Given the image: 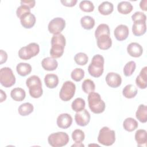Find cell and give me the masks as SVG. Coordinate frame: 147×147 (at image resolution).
<instances>
[{
  "mask_svg": "<svg viewBox=\"0 0 147 147\" xmlns=\"http://www.w3.org/2000/svg\"><path fill=\"white\" fill-rule=\"evenodd\" d=\"M65 38L62 34L53 35L51 38L50 55L54 59L60 57L64 52L65 45Z\"/></svg>",
  "mask_w": 147,
  "mask_h": 147,
  "instance_id": "obj_1",
  "label": "cell"
},
{
  "mask_svg": "<svg viewBox=\"0 0 147 147\" xmlns=\"http://www.w3.org/2000/svg\"><path fill=\"white\" fill-rule=\"evenodd\" d=\"M26 86L29 88L30 95L34 98H38L42 95V83L40 78L37 75H32L26 80Z\"/></svg>",
  "mask_w": 147,
  "mask_h": 147,
  "instance_id": "obj_2",
  "label": "cell"
},
{
  "mask_svg": "<svg viewBox=\"0 0 147 147\" xmlns=\"http://www.w3.org/2000/svg\"><path fill=\"white\" fill-rule=\"evenodd\" d=\"M88 103L89 108L95 114H100L105 109V103L101 99L99 94L95 92L89 93L88 96Z\"/></svg>",
  "mask_w": 147,
  "mask_h": 147,
  "instance_id": "obj_3",
  "label": "cell"
},
{
  "mask_svg": "<svg viewBox=\"0 0 147 147\" xmlns=\"http://www.w3.org/2000/svg\"><path fill=\"white\" fill-rule=\"evenodd\" d=\"M104 61V58L102 55L99 54L94 55L88 67L90 75L95 78L100 77L103 72Z\"/></svg>",
  "mask_w": 147,
  "mask_h": 147,
  "instance_id": "obj_4",
  "label": "cell"
},
{
  "mask_svg": "<svg viewBox=\"0 0 147 147\" xmlns=\"http://www.w3.org/2000/svg\"><path fill=\"white\" fill-rule=\"evenodd\" d=\"M115 141V134L114 130H111L107 126L103 127L99 131L98 137V141L105 145L110 146Z\"/></svg>",
  "mask_w": 147,
  "mask_h": 147,
  "instance_id": "obj_5",
  "label": "cell"
},
{
  "mask_svg": "<svg viewBox=\"0 0 147 147\" xmlns=\"http://www.w3.org/2000/svg\"><path fill=\"white\" fill-rule=\"evenodd\" d=\"M68 135L63 131H59L50 134L48 138L49 144L53 147H61L69 142Z\"/></svg>",
  "mask_w": 147,
  "mask_h": 147,
  "instance_id": "obj_6",
  "label": "cell"
},
{
  "mask_svg": "<svg viewBox=\"0 0 147 147\" xmlns=\"http://www.w3.org/2000/svg\"><path fill=\"white\" fill-rule=\"evenodd\" d=\"M39 52V45L36 42H31L28 45L20 48L18 51V56L21 59L29 60L36 56Z\"/></svg>",
  "mask_w": 147,
  "mask_h": 147,
  "instance_id": "obj_7",
  "label": "cell"
},
{
  "mask_svg": "<svg viewBox=\"0 0 147 147\" xmlns=\"http://www.w3.org/2000/svg\"><path fill=\"white\" fill-rule=\"evenodd\" d=\"M0 82L5 87H10L16 83V78L11 69L3 67L0 70Z\"/></svg>",
  "mask_w": 147,
  "mask_h": 147,
  "instance_id": "obj_8",
  "label": "cell"
},
{
  "mask_svg": "<svg viewBox=\"0 0 147 147\" xmlns=\"http://www.w3.org/2000/svg\"><path fill=\"white\" fill-rule=\"evenodd\" d=\"M75 90V84L71 81H66L63 83L60 89L59 96L62 100L68 101L74 96Z\"/></svg>",
  "mask_w": 147,
  "mask_h": 147,
  "instance_id": "obj_9",
  "label": "cell"
},
{
  "mask_svg": "<svg viewBox=\"0 0 147 147\" xmlns=\"http://www.w3.org/2000/svg\"><path fill=\"white\" fill-rule=\"evenodd\" d=\"M65 26V20L61 17H56L49 22L48 29L51 33L56 35L60 34V32H62Z\"/></svg>",
  "mask_w": 147,
  "mask_h": 147,
  "instance_id": "obj_10",
  "label": "cell"
},
{
  "mask_svg": "<svg viewBox=\"0 0 147 147\" xmlns=\"http://www.w3.org/2000/svg\"><path fill=\"white\" fill-rule=\"evenodd\" d=\"M90 118L91 117L89 112L86 109L76 112L75 115V122L80 126H85L88 124L90 121Z\"/></svg>",
  "mask_w": 147,
  "mask_h": 147,
  "instance_id": "obj_11",
  "label": "cell"
},
{
  "mask_svg": "<svg viewBox=\"0 0 147 147\" xmlns=\"http://www.w3.org/2000/svg\"><path fill=\"white\" fill-rule=\"evenodd\" d=\"M106 82L110 87L117 88L121 84V76L117 73L109 72L106 76Z\"/></svg>",
  "mask_w": 147,
  "mask_h": 147,
  "instance_id": "obj_12",
  "label": "cell"
},
{
  "mask_svg": "<svg viewBox=\"0 0 147 147\" xmlns=\"http://www.w3.org/2000/svg\"><path fill=\"white\" fill-rule=\"evenodd\" d=\"M20 22L22 26L26 29L32 28L36 23V17L31 12H28L20 17Z\"/></svg>",
  "mask_w": 147,
  "mask_h": 147,
  "instance_id": "obj_13",
  "label": "cell"
},
{
  "mask_svg": "<svg viewBox=\"0 0 147 147\" xmlns=\"http://www.w3.org/2000/svg\"><path fill=\"white\" fill-rule=\"evenodd\" d=\"M96 38L97 45L99 49L102 50H106L111 47L112 40L110 34H101Z\"/></svg>",
  "mask_w": 147,
  "mask_h": 147,
  "instance_id": "obj_14",
  "label": "cell"
},
{
  "mask_svg": "<svg viewBox=\"0 0 147 147\" xmlns=\"http://www.w3.org/2000/svg\"><path fill=\"white\" fill-rule=\"evenodd\" d=\"M129 33V28L123 24L118 25L114 31V34L116 39L118 41H123L126 40Z\"/></svg>",
  "mask_w": 147,
  "mask_h": 147,
  "instance_id": "obj_15",
  "label": "cell"
},
{
  "mask_svg": "<svg viewBox=\"0 0 147 147\" xmlns=\"http://www.w3.org/2000/svg\"><path fill=\"white\" fill-rule=\"evenodd\" d=\"M56 122L60 128L67 129L72 123V118L69 114L63 113L57 117Z\"/></svg>",
  "mask_w": 147,
  "mask_h": 147,
  "instance_id": "obj_16",
  "label": "cell"
},
{
  "mask_svg": "<svg viewBox=\"0 0 147 147\" xmlns=\"http://www.w3.org/2000/svg\"><path fill=\"white\" fill-rule=\"evenodd\" d=\"M127 51L129 55L134 57H140L143 52L142 46L137 42H131L127 47Z\"/></svg>",
  "mask_w": 147,
  "mask_h": 147,
  "instance_id": "obj_17",
  "label": "cell"
},
{
  "mask_svg": "<svg viewBox=\"0 0 147 147\" xmlns=\"http://www.w3.org/2000/svg\"><path fill=\"white\" fill-rule=\"evenodd\" d=\"M137 86L141 89H145L147 86V67H144L141 70L140 74L136 79Z\"/></svg>",
  "mask_w": 147,
  "mask_h": 147,
  "instance_id": "obj_18",
  "label": "cell"
},
{
  "mask_svg": "<svg viewBox=\"0 0 147 147\" xmlns=\"http://www.w3.org/2000/svg\"><path fill=\"white\" fill-rule=\"evenodd\" d=\"M146 30V21H138L134 22V24L132 26V32L134 36H142L145 33Z\"/></svg>",
  "mask_w": 147,
  "mask_h": 147,
  "instance_id": "obj_19",
  "label": "cell"
},
{
  "mask_svg": "<svg viewBox=\"0 0 147 147\" xmlns=\"http://www.w3.org/2000/svg\"><path fill=\"white\" fill-rule=\"evenodd\" d=\"M41 65L42 68L47 71H54L57 68L58 63L55 59L52 57H47L42 59Z\"/></svg>",
  "mask_w": 147,
  "mask_h": 147,
  "instance_id": "obj_20",
  "label": "cell"
},
{
  "mask_svg": "<svg viewBox=\"0 0 147 147\" xmlns=\"http://www.w3.org/2000/svg\"><path fill=\"white\" fill-rule=\"evenodd\" d=\"M135 140L138 146H146L147 142V132L144 129H139L135 133Z\"/></svg>",
  "mask_w": 147,
  "mask_h": 147,
  "instance_id": "obj_21",
  "label": "cell"
},
{
  "mask_svg": "<svg viewBox=\"0 0 147 147\" xmlns=\"http://www.w3.org/2000/svg\"><path fill=\"white\" fill-rule=\"evenodd\" d=\"M44 82L46 86L49 88H54L58 85V76L54 74H47L45 76Z\"/></svg>",
  "mask_w": 147,
  "mask_h": 147,
  "instance_id": "obj_22",
  "label": "cell"
},
{
  "mask_svg": "<svg viewBox=\"0 0 147 147\" xmlns=\"http://www.w3.org/2000/svg\"><path fill=\"white\" fill-rule=\"evenodd\" d=\"M114 9L113 4L109 1H104L98 6V11L102 15H109L111 14Z\"/></svg>",
  "mask_w": 147,
  "mask_h": 147,
  "instance_id": "obj_23",
  "label": "cell"
},
{
  "mask_svg": "<svg viewBox=\"0 0 147 147\" xmlns=\"http://www.w3.org/2000/svg\"><path fill=\"white\" fill-rule=\"evenodd\" d=\"M136 118L142 123L147 121V107L146 105L141 104L138 106L136 113Z\"/></svg>",
  "mask_w": 147,
  "mask_h": 147,
  "instance_id": "obj_24",
  "label": "cell"
},
{
  "mask_svg": "<svg viewBox=\"0 0 147 147\" xmlns=\"http://www.w3.org/2000/svg\"><path fill=\"white\" fill-rule=\"evenodd\" d=\"M16 70L20 76H25L31 72L32 67L28 63H20L16 67Z\"/></svg>",
  "mask_w": 147,
  "mask_h": 147,
  "instance_id": "obj_25",
  "label": "cell"
},
{
  "mask_svg": "<svg viewBox=\"0 0 147 147\" xmlns=\"http://www.w3.org/2000/svg\"><path fill=\"white\" fill-rule=\"evenodd\" d=\"M10 96L13 100L18 102H21L25 99L26 93L24 89L17 87L13 88L11 91Z\"/></svg>",
  "mask_w": 147,
  "mask_h": 147,
  "instance_id": "obj_26",
  "label": "cell"
},
{
  "mask_svg": "<svg viewBox=\"0 0 147 147\" xmlns=\"http://www.w3.org/2000/svg\"><path fill=\"white\" fill-rule=\"evenodd\" d=\"M137 94V88L133 84H127L126 85L122 90L123 95L128 99L133 98L136 96Z\"/></svg>",
  "mask_w": 147,
  "mask_h": 147,
  "instance_id": "obj_27",
  "label": "cell"
},
{
  "mask_svg": "<svg viewBox=\"0 0 147 147\" xmlns=\"http://www.w3.org/2000/svg\"><path fill=\"white\" fill-rule=\"evenodd\" d=\"M138 123L137 121L131 117L126 118L123 122V128L127 131H133L138 127Z\"/></svg>",
  "mask_w": 147,
  "mask_h": 147,
  "instance_id": "obj_28",
  "label": "cell"
},
{
  "mask_svg": "<svg viewBox=\"0 0 147 147\" xmlns=\"http://www.w3.org/2000/svg\"><path fill=\"white\" fill-rule=\"evenodd\" d=\"M133 9L132 5L128 1H121L117 6L118 12L123 14H127L130 13Z\"/></svg>",
  "mask_w": 147,
  "mask_h": 147,
  "instance_id": "obj_29",
  "label": "cell"
},
{
  "mask_svg": "<svg viewBox=\"0 0 147 147\" xmlns=\"http://www.w3.org/2000/svg\"><path fill=\"white\" fill-rule=\"evenodd\" d=\"M33 111V106L29 102L21 104L18 107V113L22 116H26L32 113Z\"/></svg>",
  "mask_w": 147,
  "mask_h": 147,
  "instance_id": "obj_30",
  "label": "cell"
},
{
  "mask_svg": "<svg viewBox=\"0 0 147 147\" xmlns=\"http://www.w3.org/2000/svg\"><path fill=\"white\" fill-rule=\"evenodd\" d=\"M80 24L82 26L87 30H90L93 28L95 25L94 19L89 16H85L80 20Z\"/></svg>",
  "mask_w": 147,
  "mask_h": 147,
  "instance_id": "obj_31",
  "label": "cell"
},
{
  "mask_svg": "<svg viewBox=\"0 0 147 147\" xmlns=\"http://www.w3.org/2000/svg\"><path fill=\"white\" fill-rule=\"evenodd\" d=\"M82 88L85 93L89 94L94 91L95 89V85L92 80L87 79H85L82 83Z\"/></svg>",
  "mask_w": 147,
  "mask_h": 147,
  "instance_id": "obj_32",
  "label": "cell"
},
{
  "mask_svg": "<svg viewBox=\"0 0 147 147\" xmlns=\"http://www.w3.org/2000/svg\"><path fill=\"white\" fill-rule=\"evenodd\" d=\"M85 101L81 98H76L71 104V107L72 110L76 112H79L85 108Z\"/></svg>",
  "mask_w": 147,
  "mask_h": 147,
  "instance_id": "obj_33",
  "label": "cell"
},
{
  "mask_svg": "<svg viewBox=\"0 0 147 147\" xmlns=\"http://www.w3.org/2000/svg\"><path fill=\"white\" fill-rule=\"evenodd\" d=\"M88 57L87 55L83 52H79L76 53L74 56V60L75 63L80 65H84L88 62Z\"/></svg>",
  "mask_w": 147,
  "mask_h": 147,
  "instance_id": "obj_34",
  "label": "cell"
},
{
  "mask_svg": "<svg viewBox=\"0 0 147 147\" xmlns=\"http://www.w3.org/2000/svg\"><path fill=\"white\" fill-rule=\"evenodd\" d=\"M136 67V64L134 61L127 62L123 68V73L126 76H131L134 72Z\"/></svg>",
  "mask_w": 147,
  "mask_h": 147,
  "instance_id": "obj_35",
  "label": "cell"
},
{
  "mask_svg": "<svg viewBox=\"0 0 147 147\" xmlns=\"http://www.w3.org/2000/svg\"><path fill=\"white\" fill-rule=\"evenodd\" d=\"M110 34V29L108 25L106 24H101L98 26L95 32V38L101 34Z\"/></svg>",
  "mask_w": 147,
  "mask_h": 147,
  "instance_id": "obj_36",
  "label": "cell"
},
{
  "mask_svg": "<svg viewBox=\"0 0 147 147\" xmlns=\"http://www.w3.org/2000/svg\"><path fill=\"white\" fill-rule=\"evenodd\" d=\"M71 76L74 80L76 82H79L84 78V71L82 68H76L72 71L71 74Z\"/></svg>",
  "mask_w": 147,
  "mask_h": 147,
  "instance_id": "obj_37",
  "label": "cell"
},
{
  "mask_svg": "<svg viewBox=\"0 0 147 147\" xmlns=\"http://www.w3.org/2000/svg\"><path fill=\"white\" fill-rule=\"evenodd\" d=\"M80 9L85 12H91L94 10V5L90 1H82L79 3Z\"/></svg>",
  "mask_w": 147,
  "mask_h": 147,
  "instance_id": "obj_38",
  "label": "cell"
},
{
  "mask_svg": "<svg viewBox=\"0 0 147 147\" xmlns=\"http://www.w3.org/2000/svg\"><path fill=\"white\" fill-rule=\"evenodd\" d=\"M72 138L75 143H81L84 140L85 135L82 130L76 129L72 133Z\"/></svg>",
  "mask_w": 147,
  "mask_h": 147,
  "instance_id": "obj_39",
  "label": "cell"
},
{
  "mask_svg": "<svg viewBox=\"0 0 147 147\" xmlns=\"http://www.w3.org/2000/svg\"><path fill=\"white\" fill-rule=\"evenodd\" d=\"M131 19L134 22L138 21H146V16L141 11H136L131 16Z\"/></svg>",
  "mask_w": 147,
  "mask_h": 147,
  "instance_id": "obj_40",
  "label": "cell"
},
{
  "mask_svg": "<svg viewBox=\"0 0 147 147\" xmlns=\"http://www.w3.org/2000/svg\"><path fill=\"white\" fill-rule=\"evenodd\" d=\"M28 12H30V8L29 7H28L27 6L21 5L17 8V9L16 10V14H17V16L19 18H20V17L23 14H24L25 13H28Z\"/></svg>",
  "mask_w": 147,
  "mask_h": 147,
  "instance_id": "obj_41",
  "label": "cell"
},
{
  "mask_svg": "<svg viewBox=\"0 0 147 147\" xmlns=\"http://www.w3.org/2000/svg\"><path fill=\"white\" fill-rule=\"evenodd\" d=\"M60 2L64 6L72 7L76 5L77 0H61Z\"/></svg>",
  "mask_w": 147,
  "mask_h": 147,
  "instance_id": "obj_42",
  "label": "cell"
},
{
  "mask_svg": "<svg viewBox=\"0 0 147 147\" xmlns=\"http://www.w3.org/2000/svg\"><path fill=\"white\" fill-rule=\"evenodd\" d=\"M20 3H21V5L27 6L30 9L33 7L35 6L36 1L34 0H26V1H21Z\"/></svg>",
  "mask_w": 147,
  "mask_h": 147,
  "instance_id": "obj_43",
  "label": "cell"
},
{
  "mask_svg": "<svg viewBox=\"0 0 147 147\" xmlns=\"http://www.w3.org/2000/svg\"><path fill=\"white\" fill-rule=\"evenodd\" d=\"M0 56H1V64L5 63L7 60V53L4 51L3 50L1 49L0 51Z\"/></svg>",
  "mask_w": 147,
  "mask_h": 147,
  "instance_id": "obj_44",
  "label": "cell"
},
{
  "mask_svg": "<svg viewBox=\"0 0 147 147\" xmlns=\"http://www.w3.org/2000/svg\"><path fill=\"white\" fill-rule=\"evenodd\" d=\"M146 2L147 1L146 0H142L140 2V6L141 7V9L144 11H146L147 10V7H146Z\"/></svg>",
  "mask_w": 147,
  "mask_h": 147,
  "instance_id": "obj_45",
  "label": "cell"
},
{
  "mask_svg": "<svg viewBox=\"0 0 147 147\" xmlns=\"http://www.w3.org/2000/svg\"><path fill=\"white\" fill-rule=\"evenodd\" d=\"M0 92H1V100L0 102H2L3 101H4L6 99V94L5 92H3V91L2 90H0Z\"/></svg>",
  "mask_w": 147,
  "mask_h": 147,
  "instance_id": "obj_46",
  "label": "cell"
},
{
  "mask_svg": "<svg viewBox=\"0 0 147 147\" xmlns=\"http://www.w3.org/2000/svg\"><path fill=\"white\" fill-rule=\"evenodd\" d=\"M72 146H84V145L81 142V143H75V144L72 145Z\"/></svg>",
  "mask_w": 147,
  "mask_h": 147,
  "instance_id": "obj_47",
  "label": "cell"
}]
</instances>
